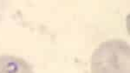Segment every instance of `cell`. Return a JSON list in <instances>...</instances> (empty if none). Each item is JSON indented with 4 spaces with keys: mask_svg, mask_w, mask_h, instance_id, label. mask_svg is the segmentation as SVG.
Returning <instances> with one entry per match:
<instances>
[{
    "mask_svg": "<svg viewBox=\"0 0 130 73\" xmlns=\"http://www.w3.org/2000/svg\"><path fill=\"white\" fill-rule=\"evenodd\" d=\"M91 73H130V47L122 39H109L94 51Z\"/></svg>",
    "mask_w": 130,
    "mask_h": 73,
    "instance_id": "obj_1",
    "label": "cell"
},
{
    "mask_svg": "<svg viewBox=\"0 0 130 73\" xmlns=\"http://www.w3.org/2000/svg\"><path fill=\"white\" fill-rule=\"evenodd\" d=\"M0 73H34L33 67L24 58L0 54Z\"/></svg>",
    "mask_w": 130,
    "mask_h": 73,
    "instance_id": "obj_2",
    "label": "cell"
}]
</instances>
